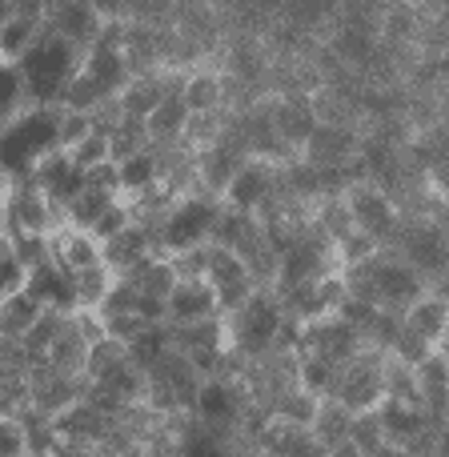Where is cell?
I'll list each match as a JSON object with an SVG mask.
<instances>
[{
    "label": "cell",
    "mask_w": 449,
    "mask_h": 457,
    "mask_svg": "<svg viewBox=\"0 0 449 457\" xmlns=\"http://www.w3.org/2000/svg\"><path fill=\"white\" fill-rule=\"evenodd\" d=\"M121 201V193H104V189H85L77 201L69 205V213H64V221L69 228H85V233H93V225L101 221L104 213H109L112 205Z\"/></svg>",
    "instance_id": "22"
},
{
    "label": "cell",
    "mask_w": 449,
    "mask_h": 457,
    "mask_svg": "<svg viewBox=\"0 0 449 457\" xmlns=\"http://www.w3.org/2000/svg\"><path fill=\"white\" fill-rule=\"evenodd\" d=\"M129 225H137V209L133 205H129V201L125 197H121L117 201V205H112L109 209V213H104L101 217V221H96L93 225V237H96V241H101V245H109L112 241V237H121V233H125V228Z\"/></svg>",
    "instance_id": "27"
},
{
    "label": "cell",
    "mask_w": 449,
    "mask_h": 457,
    "mask_svg": "<svg viewBox=\"0 0 449 457\" xmlns=\"http://www.w3.org/2000/svg\"><path fill=\"white\" fill-rule=\"evenodd\" d=\"M40 317H45V305L37 297H29V293L0 301V333H4V341H24Z\"/></svg>",
    "instance_id": "18"
},
{
    "label": "cell",
    "mask_w": 449,
    "mask_h": 457,
    "mask_svg": "<svg viewBox=\"0 0 449 457\" xmlns=\"http://www.w3.org/2000/svg\"><path fill=\"white\" fill-rule=\"evenodd\" d=\"M221 317V301L209 281H181L169 297V325H197Z\"/></svg>",
    "instance_id": "12"
},
{
    "label": "cell",
    "mask_w": 449,
    "mask_h": 457,
    "mask_svg": "<svg viewBox=\"0 0 449 457\" xmlns=\"http://www.w3.org/2000/svg\"><path fill=\"white\" fill-rule=\"evenodd\" d=\"M442 353H445V361H449V333H445V341H442Z\"/></svg>",
    "instance_id": "36"
},
{
    "label": "cell",
    "mask_w": 449,
    "mask_h": 457,
    "mask_svg": "<svg viewBox=\"0 0 449 457\" xmlns=\"http://www.w3.org/2000/svg\"><path fill=\"white\" fill-rule=\"evenodd\" d=\"M221 205L225 201L209 197V193H189V197H181L157 228L161 249L189 253V249H201V245H213V228H217V217H221Z\"/></svg>",
    "instance_id": "4"
},
{
    "label": "cell",
    "mask_w": 449,
    "mask_h": 457,
    "mask_svg": "<svg viewBox=\"0 0 449 457\" xmlns=\"http://www.w3.org/2000/svg\"><path fill=\"white\" fill-rule=\"evenodd\" d=\"M341 273H345L353 297L370 301V305L386 309V313H397V317H405L429 293L426 277H421L405 257H397L394 249H381V253H373L370 261L345 265Z\"/></svg>",
    "instance_id": "1"
},
{
    "label": "cell",
    "mask_w": 449,
    "mask_h": 457,
    "mask_svg": "<svg viewBox=\"0 0 449 457\" xmlns=\"http://www.w3.org/2000/svg\"><path fill=\"white\" fill-rule=\"evenodd\" d=\"M341 12V0H289V21L297 24H321Z\"/></svg>",
    "instance_id": "31"
},
{
    "label": "cell",
    "mask_w": 449,
    "mask_h": 457,
    "mask_svg": "<svg viewBox=\"0 0 449 457\" xmlns=\"http://www.w3.org/2000/svg\"><path fill=\"white\" fill-rule=\"evenodd\" d=\"M53 457H101V450H93V445H80V442H61Z\"/></svg>",
    "instance_id": "35"
},
{
    "label": "cell",
    "mask_w": 449,
    "mask_h": 457,
    "mask_svg": "<svg viewBox=\"0 0 449 457\" xmlns=\"http://www.w3.org/2000/svg\"><path fill=\"white\" fill-rule=\"evenodd\" d=\"M185 104L193 109V117H209V112H225V77L221 72H185L181 88Z\"/></svg>",
    "instance_id": "16"
},
{
    "label": "cell",
    "mask_w": 449,
    "mask_h": 457,
    "mask_svg": "<svg viewBox=\"0 0 449 457\" xmlns=\"http://www.w3.org/2000/svg\"><path fill=\"white\" fill-rule=\"evenodd\" d=\"M386 361L389 353L378 345L362 349L349 365H341V378H337V402L353 413H370L386 402Z\"/></svg>",
    "instance_id": "7"
},
{
    "label": "cell",
    "mask_w": 449,
    "mask_h": 457,
    "mask_svg": "<svg viewBox=\"0 0 449 457\" xmlns=\"http://www.w3.org/2000/svg\"><path fill=\"white\" fill-rule=\"evenodd\" d=\"M0 434H4V450H0V457H32L29 426H24L21 413H4V421H0Z\"/></svg>",
    "instance_id": "30"
},
{
    "label": "cell",
    "mask_w": 449,
    "mask_h": 457,
    "mask_svg": "<svg viewBox=\"0 0 449 457\" xmlns=\"http://www.w3.org/2000/svg\"><path fill=\"white\" fill-rule=\"evenodd\" d=\"M394 253L405 257L434 289L437 281L449 277V228L429 221V217H418V221H405L402 233L394 241Z\"/></svg>",
    "instance_id": "6"
},
{
    "label": "cell",
    "mask_w": 449,
    "mask_h": 457,
    "mask_svg": "<svg viewBox=\"0 0 449 457\" xmlns=\"http://www.w3.org/2000/svg\"><path fill=\"white\" fill-rule=\"evenodd\" d=\"M129 361V345L117 337H101L96 345H88V361H85V378L88 381H101L104 373H112L117 365Z\"/></svg>",
    "instance_id": "24"
},
{
    "label": "cell",
    "mask_w": 449,
    "mask_h": 457,
    "mask_svg": "<svg viewBox=\"0 0 449 457\" xmlns=\"http://www.w3.org/2000/svg\"><path fill=\"white\" fill-rule=\"evenodd\" d=\"M80 64H85V53H80L77 45L45 32V37L32 45V53L21 61L24 77H29L32 104H53V109H61V96H64V88H69V80L80 72Z\"/></svg>",
    "instance_id": "2"
},
{
    "label": "cell",
    "mask_w": 449,
    "mask_h": 457,
    "mask_svg": "<svg viewBox=\"0 0 449 457\" xmlns=\"http://www.w3.org/2000/svg\"><path fill=\"white\" fill-rule=\"evenodd\" d=\"M225 429H213L205 426V421H197V426H181V434H177V450L173 457H237V450L225 442Z\"/></svg>",
    "instance_id": "17"
},
{
    "label": "cell",
    "mask_w": 449,
    "mask_h": 457,
    "mask_svg": "<svg viewBox=\"0 0 449 457\" xmlns=\"http://www.w3.org/2000/svg\"><path fill=\"white\" fill-rule=\"evenodd\" d=\"M112 285H117V273L109 269V261H104V265L85 269V273H77V297H80V309H96V313H101V305H104V297H109Z\"/></svg>",
    "instance_id": "23"
},
{
    "label": "cell",
    "mask_w": 449,
    "mask_h": 457,
    "mask_svg": "<svg viewBox=\"0 0 449 457\" xmlns=\"http://www.w3.org/2000/svg\"><path fill=\"white\" fill-rule=\"evenodd\" d=\"M349 429H353V410H345L337 397L321 402V413H317V421H313L317 442L329 445V450H337L341 442H349Z\"/></svg>",
    "instance_id": "21"
},
{
    "label": "cell",
    "mask_w": 449,
    "mask_h": 457,
    "mask_svg": "<svg viewBox=\"0 0 449 457\" xmlns=\"http://www.w3.org/2000/svg\"><path fill=\"white\" fill-rule=\"evenodd\" d=\"M88 133H96V117H93V112H72V109L61 112V149L64 153L77 149Z\"/></svg>",
    "instance_id": "29"
},
{
    "label": "cell",
    "mask_w": 449,
    "mask_h": 457,
    "mask_svg": "<svg viewBox=\"0 0 449 457\" xmlns=\"http://www.w3.org/2000/svg\"><path fill=\"white\" fill-rule=\"evenodd\" d=\"M117 313H141V289L129 277H117V285L109 289L101 305V317H117Z\"/></svg>",
    "instance_id": "28"
},
{
    "label": "cell",
    "mask_w": 449,
    "mask_h": 457,
    "mask_svg": "<svg viewBox=\"0 0 449 457\" xmlns=\"http://www.w3.org/2000/svg\"><path fill=\"white\" fill-rule=\"evenodd\" d=\"M40 37H45V21L40 16L4 12V24H0V56H4V64H21Z\"/></svg>",
    "instance_id": "15"
},
{
    "label": "cell",
    "mask_w": 449,
    "mask_h": 457,
    "mask_svg": "<svg viewBox=\"0 0 449 457\" xmlns=\"http://www.w3.org/2000/svg\"><path fill=\"white\" fill-rule=\"evenodd\" d=\"M29 277H32V269L16 257V249H8V245H4V293H0V301L16 297V293L29 289Z\"/></svg>",
    "instance_id": "34"
},
{
    "label": "cell",
    "mask_w": 449,
    "mask_h": 457,
    "mask_svg": "<svg viewBox=\"0 0 449 457\" xmlns=\"http://www.w3.org/2000/svg\"><path fill=\"white\" fill-rule=\"evenodd\" d=\"M189 125H193V109L185 104L181 93H173L149 112L145 133H149L153 149H177V145H185V137H189Z\"/></svg>",
    "instance_id": "11"
},
{
    "label": "cell",
    "mask_w": 449,
    "mask_h": 457,
    "mask_svg": "<svg viewBox=\"0 0 449 457\" xmlns=\"http://www.w3.org/2000/svg\"><path fill=\"white\" fill-rule=\"evenodd\" d=\"M345 205H349V217H353V228L381 245V249H394L397 233L405 225V213L397 209L394 193L378 181H353L345 189Z\"/></svg>",
    "instance_id": "5"
},
{
    "label": "cell",
    "mask_w": 449,
    "mask_h": 457,
    "mask_svg": "<svg viewBox=\"0 0 449 457\" xmlns=\"http://www.w3.org/2000/svg\"><path fill=\"white\" fill-rule=\"evenodd\" d=\"M69 157H72V165L85 169V173H88V169H96V165H109V161H112V133L96 129V133H88L85 141L69 153Z\"/></svg>",
    "instance_id": "25"
},
{
    "label": "cell",
    "mask_w": 449,
    "mask_h": 457,
    "mask_svg": "<svg viewBox=\"0 0 449 457\" xmlns=\"http://www.w3.org/2000/svg\"><path fill=\"white\" fill-rule=\"evenodd\" d=\"M249 261L241 257L237 249H229V245H209V273L205 281L213 285V289H225V285H237V281H249Z\"/></svg>",
    "instance_id": "20"
},
{
    "label": "cell",
    "mask_w": 449,
    "mask_h": 457,
    "mask_svg": "<svg viewBox=\"0 0 449 457\" xmlns=\"http://www.w3.org/2000/svg\"><path fill=\"white\" fill-rule=\"evenodd\" d=\"M285 321H289V313H285L281 297H277L273 289H257L249 305H241L229 317L233 353L245 357V361H265V357H273Z\"/></svg>",
    "instance_id": "3"
},
{
    "label": "cell",
    "mask_w": 449,
    "mask_h": 457,
    "mask_svg": "<svg viewBox=\"0 0 449 457\" xmlns=\"http://www.w3.org/2000/svg\"><path fill=\"white\" fill-rule=\"evenodd\" d=\"M104 21H109V16L101 12L96 0H56L45 16V32H53V37L77 45L80 53H88V48L101 40Z\"/></svg>",
    "instance_id": "8"
},
{
    "label": "cell",
    "mask_w": 449,
    "mask_h": 457,
    "mask_svg": "<svg viewBox=\"0 0 449 457\" xmlns=\"http://www.w3.org/2000/svg\"><path fill=\"white\" fill-rule=\"evenodd\" d=\"M362 137L345 125H333V120H321V125L309 133V141L301 145L297 157H305L309 165L317 169H353L362 161Z\"/></svg>",
    "instance_id": "9"
},
{
    "label": "cell",
    "mask_w": 449,
    "mask_h": 457,
    "mask_svg": "<svg viewBox=\"0 0 449 457\" xmlns=\"http://www.w3.org/2000/svg\"><path fill=\"white\" fill-rule=\"evenodd\" d=\"M402 321H405V329H413L418 337H426L434 349H442V341L449 333V297H442V293L429 289L426 297H421L418 305L402 317Z\"/></svg>",
    "instance_id": "14"
},
{
    "label": "cell",
    "mask_w": 449,
    "mask_h": 457,
    "mask_svg": "<svg viewBox=\"0 0 449 457\" xmlns=\"http://www.w3.org/2000/svg\"><path fill=\"white\" fill-rule=\"evenodd\" d=\"M169 257H173L181 281H205V273H209V245L189 249V253H169Z\"/></svg>",
    "instance_id": "33"
},
{
    "label": "cell",
    "mask_w": 449,
    "mask_h": 457,
    "mask_svg": "<svg viewBox=\"0 0 449 457\" xmlns=\"http://www.w3.org/2000/svg\"><path fill=\"white\" fill-rule=\"evenodd\" d=\"M117 173H121V197L133 201V197H141V193L165 185V153H157L149 145V149L117 161Z\"/></svg>",
    "instance_id": "13"
},
{
    "label": "cell",
    "mask_w": 449,
    "mask_h": 457,
    "mask_svg": "<svg viewBox=\"0 0 449 457\" xmlns=\"http://www.w3.org/2000/svg\"><path fill=\"white\" fill-rule=\"evenodd\" d=\"M337 378H341V365H333L329 357L297 353V386L317 394L321 402H329V397L337 394Z\"/></svg>",
    "instance_id": "19"
},
{
    "label": "cell",
    "mask_w": 449,
    "mask_h": 457,
    "mask_svg": "<svg viewBox=\"0 0 449 457\" xmlns=\"http://www.w3.org/2000/svg\"><path fill=\"white\" fill-rule=\"evenodd\" d=\"M349 442H353L365 457L378 453L381 445H386V426H381V413H378V410L353 413V429H349Z\"/></svg>",
    "instance_id": "26"
},
{
    "label": "cell",
    "mask_w": 449,
    "mask_h": 457,
    "mask_svg": "<svg viewBox=\"0 0 449 457\" xmlns=\"http://www.w3.org/2000/svg\"><path fill=\"white\" fill-rule=\"evenodd\" d=\"M245 161H249V153H245L233 137L209 145V149H197V193H209V197L221 201L225 189L233 185V177L241 173Z\"/></svg>",
    "instance_id": "10"
},
{
    "label": "cell",
    "mask_w": 449,
    "mask_h": 457,
    "mask_svg": "<svg viewBox=\"0 0 449 457\" xmlns=\"http://www.w3.org/2000/svg\"><path fill=\"white\" fill-rule=\"evenodd\" d=\"M104 329H109V337L133 345L137 337H145V333L153 329V321H145L141 313H117V317H104Z\"/></svg>",
    "instance_id": "32"
}]
</instances>
